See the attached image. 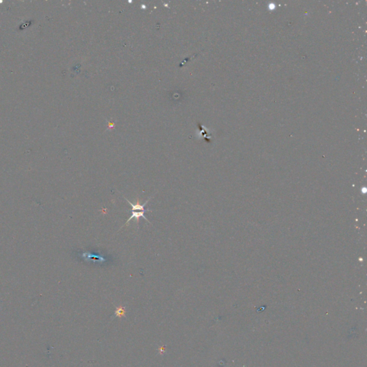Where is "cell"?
I'll use <instances>...</instances> for the list:
<instances>
[{
  "label": "cell",
  "instance_id": "6da1fadb",
  "mask_svg": "<svg viewBox=\"0 0 367 367\" xmlns=\"http://www.w3.org/2000/svg\"><path fill=\"white\" fill-rule=\"evenodd\" d=\"M146 212H151V210H149V209H146V210H143V211H139V212L133 211V210H132V215H131V217H130L129 218H128V220H127V221H126V224H123V226L127 225V224H128V222H129L131 221V220L132 219H134V218H135V219L136 220V224H137V225H139V218H140V217H143L144 220H146V221H147V222H148V223H150V222L148 221V220L147 219V218H146V217H145V215H144V213H145ZM123 227H121V228H123Z\"/></svg>",
  "mask_w": 367,
  "mask_h": 367
},
{
  "label": "cell",
  "instance_id": "7a4b0ae2",
  "mask_svg": "<svg viewBox=\"0 0 367 367\" xmlns=\"http://www.w3.org/2000/svg\"><path fill=\"white\" fill-rule=\"evenodd\" d=\"M125 313H126L125 308L121 306V307L117 308L116 311H115V315H116L117 316H119V317H121V316H123L124 315H125Z\"/></svg>",
  "mask_w": 367,
  "mask_h": 367
}]
</instances>
